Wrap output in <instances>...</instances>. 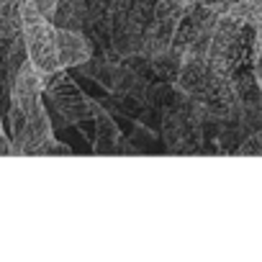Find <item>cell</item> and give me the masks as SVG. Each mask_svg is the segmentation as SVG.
Listing matches in <instances>:
<instances>
[{
  "label": "cell",
  "instance_id": "7",
  "mask_svg": "<svg viewBox=\"0 0 262 262\" xmlns=\"http://www.w3.org/2000/svg\"><path fill=\"white\" fill-rule=\"evenodd\" d=\"M152 67H155L162 77H167V80H178V75H180V70H183V52L175 49V47H170L167 52L152 57Z\"/></svg>",
  "mask_w": 262,
  "mask_h": 262
},
{
  "label": "cell",
  "instance_id": "8",
  "mask_svg": "<svg viewBox=\"0 0 262 262\" xmlns=\"http://www.w3.org/2000/svg\"><path fill=\"white\" fill-rule=\"evenodd\" d=\"M185 13V8L178 3V0H160V3L155 6V18L157 21H180Z\"/></svg>",
  "mask_w": 262,
  "mask_h": 262
},
{
  "label": "cell",
  "instance_id": "9",
  "mask_svg": "<svg viewBox=\"0 0 262 262\" xmlns=\"http://www.w3.org/2000/svg\"><path fill=\"white\" fill-rule=\"evenodd\" d=\"M8 118H11V131H13V139L16 137H21L24 131H26V123H29V113L18 105V103H13L11 100V113H8Z\"/></svg>",
  "mask_w": 262,
  "mask_h": 262
},
{
  "label": "cell",
  "instance_id": "13",
  "mask_svg": "<svg viewBox=\"0 0 262 262\" xmlns=\"http://www.w3.org/2000/svg\"><path fill=\"white\" fill-rule=\"evenodd\" d=\"M8 155H16V149H13V139H8V134L3 131L0 134V157H8Z\"/></svg>",
  "mask_w": 262,
  "mask_h": 262
},
{
  "label": "cell",
  "instance_id": "2",
  "mask_svg": "<svg viewBox=\"0 0 262 262\" xmlns=\"http://www.w3.org/2000/svg\"><path fill=\"white\" fill-rule=\"evenodd\" d=\"M24 39L29 49V59L36 64L41 75H49L59 70V57H57V26L52 21H39L24 26Z\"/></svg>",
  "mask_w": 262,
  "mask_h": 262
},
{
  "label": "cell",
  "instance_id": "14",
  "mask_svg": "<svg viewBox=\"0 0 262 262\" xmlns=\"http://www.w3.org/2000/svg\"><path fill=\"white\" fill-rule=\"evenodd\" d=\"M254 75H257V82H259V88H262V47H257L254 49Z\"/></svg>",
  "mask_w": 262,
  "mask_h": 262
},
{
  "label": "cell",
  "instance_id": "12",
  "mask_svg": "<svg viewBox=\"0 0 262 262\" xmlns=\"http://www.w3.org/2000/svg\"><path fill=\"white\" fill-rule=\"evenodd\" d=\"M31 3L36 6V11H39L41 16H47V18L52 21V16H54V11H57V3H59V0H31Z\"/></svg>",
  "mask_w": 262,
  "mask_h": 262
},
{
  "label": "cell",
  "instance_id": "11",
  "mask_svg": "<svg viewBox=\"0 0 262 262\" xmlns=\"http://www.w3.org/2000/svg\"><path fill=\"white\" fill-rule=\"evenodd\" d=\"M36 155H72V149H70L67 144L57 142V139L52 137V139H47V142L36 149Z\"/></svg>",
  "mask_w": 262,
  "mask_h": 262
},
{
  "label": "cell",
  "instance_id": "5",
  "mask_svg": "<svg viewBox=\"0 0 262 262\" xmlns=\"http://www.w3.org/2000/svg\"><path fill=\"white\" fill-rule=\"evenodd\" d=\"M57 57L64 70L80 67L93 57L90 41L80 34V29H59L57 26Z\"/></svg>",
  "mask_w": 262,
  "mask_h": 262
},
{
  "label": "cell",
  "instance_id": "15",
  "mask_svg": "<svg viewBox=\"0 0 262 262\" xmlns=\"http://www.w3.org/2000/svg\"><path fill=\"white\" fill-rule=\"evenodd\" d=\"M0 134H3V118H0Z\"/></svg>",
  "mask_w": 262,
  "mask_h": 262
},
{
  "label": "cell",
  "instance_id": "10",
  "mask_svg": "<svg viewBox=\"0 0 262 262\" xmlns=\"http://www.w3.org/2000/svg\"><path fill=\"white\" fill-rule=\"evenodd\" d=\"M236 155H262V139L254 134V131H252V134H247L244 139H242V144L236 147Z\"/></svg>",
  "mask_w": 262,
  "mask_h": 262
},
{
  "label": "cell",
  "instance_id": "6",
  "mask_svg": "<svg viewBox=\"0 0 262 262\" xmlns=\"http://www.w3.org/2000/svg\"><path fill=\"white\" fill-rule=\"evenodd\" d=\"M85 16V3L82 0H59L54 11V26L59 29H80Z\"/></svg>",
  "mask_w": 262,
  "mask_h": 262
},
{
  "label": "cell",
  "instance_id": "1",
  "mask_svg": "<svg viewBox=\"0 0 262 262\" xmlns=\"http://www.w3.org/2000/svg\"><path fill=\"white\" fill-rule=\"evenodd\" d=\"M41 77H44V90L49 93L54 108L67 118V123H80L85 118H93V100H88L82 90L67 77L64 67Z\"/></svg>",
  "mask_w": 262,
  "mask_h": 262
},
{
  "label": "cell",
  "instance_id": "3",
  "mask_svg": "<svg viewBox=\"0 0 262 262\" xmlns=\"http://www.w3.org/2000/svg\"><path fill=\"white\" fill-rule=\"evenodd\" d=\"M41 93H44V77L41 72L36 70V64L31 59H26L21 64V70L16 72L13 77V85H11V100L18 103L29 116L41 105Z\"/></svg>",
  "mask_w": 262,
  "mask_h": 262
},
{
  "label": "cell",
  "instance_id": "4",
  "mask_svg": "<svg viewBox=\"0 0 262 262\" xmlns=\"http://www.w3.org/2000/svg\"><path fill=\"white\" fill-rule=\"evenodd\" d=\"M52 139V121H49V113L44 108V103L29 116V123H26V131L21 137L13 139V149H16V157L18 155H36V149Z\"/></svg>",
  "mask_w": 262,
  "mask_h": 262
}]
</instances>
